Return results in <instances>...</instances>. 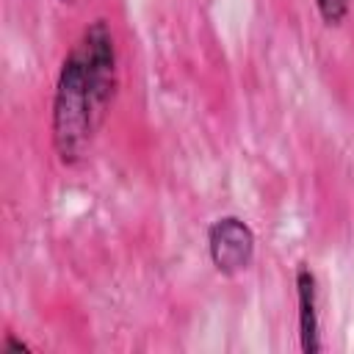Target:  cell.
Here are the masks:
<instances>
[{
	"label": "cell",
	"instance_id": "cell-1",
	"mask_svg": "<svg viewBox=\"0 0 354 354\" xmlns=\"http://www.w3.org/2000/svg\"><path fill=\"white\" fill-rule=\"evenodd\" d=\"M119 88V50L105 17L91 19L61 58L53 105L50 141L61 166H77L102 127Z\"/></svg>",
	"mask_w": 354,
	"mask_h": 354
},
{
	"label": "cell",
	"instance_id": "cell-2",
	"mask_svg": "<svg viewBox=\"0 0 354 354\" xmlns=\"http://www.w3.org/2000/svg\"><path fill=\"white\" fill-rule=\"evenodd\" d=\"M207 257L216 274L221 277H238L252 268L257 254V235L252 224L235 213H224L207 224Z\"/></svg>",
	"mask_w": 354,
	"mask_h": 354
},
{
	"label": "cell",
	"instance_id": "cell-3",
	"mask_svg": "<svg viewBox=\"0 0 354 354\" xmlns=\"http://www.w3.org/2000/svg\"><path fill=\"white\" fill-rule=\"evenodd\" d=\"M296 285V321H299V348L304 354H318L324 348L321 340V293L318 277L310 263H299L293 274Z\"/></svg>",
	"mask_w": 354,
	"mask_h": 354
},
{
	"label": "cell",
	"instance_id": "cell-4",
	"mask_svg": "<svg viewBox=\"0 0 354 354\" xmlns=\"http://www.w3.org/2000/svg\"><path fill=\"white\" fill-rule=\"evenodd\" d=\"M313 6L324 28H340L351 14L354 0H313Z\"/></svg>",
	"mask_w": 354,
	"mask_h": 354
},
{
	"label": "cell",
	"instance_id": "cell-5",
	"mask_svg": "<svg viewBox=\"0 0 354 354\" xmlns=\"http://www.w3.org/2000/svg\"><path fill=\"white\" fill-rule=\"evenodd\" d=\"M0 351L3 354H28V351H33V346L30 343H25V340H19L14 332H6L3 335V343H0Z\"/></svg>",
	"mask_w": 354,
	"mask_h": 354
},
{
	"label": "cell",
	"instance_id": "cell-6",
	"mask_svg": "<svg viewBox=\"0 0 354 354\" xmlns=\"http://www.w3.org/2000/svg\"><path fill=\"white\" fill-rule=\"evenodd\" d=\"M58 3H64V6H72V3H75V0H58Z\"/></svg>",
	"mask_w": 354,
	"mask_h": 354
}]
</instances>
